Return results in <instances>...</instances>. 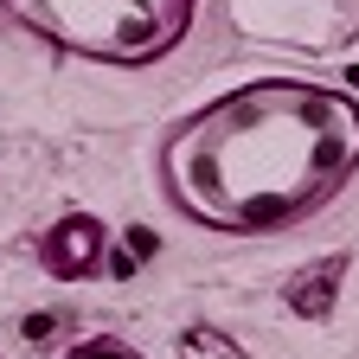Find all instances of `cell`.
<instances>
[{"instance_id":"cell-5","label":"cell","mask_w":359,"mask_h":359,"mask_svg":"<svg viewBox=\"0 0 359 359\" xmlns=\"http://www.w3.org/2000/svg\"><path fill=\"white\" fill-rule=\"evenodd\" d=\"M187 353H193V359H238V346H224L218 334H193V340H187Z\"/></svg>"},{"instance_id":"cell-4","label":"cell","mask_w":359,"mask_h":359,"mask_svg":"<svg viewBox=\"0 0 359 359\" xmlns=\"http://www.w3.org/2000/svg\"><path fill=\"white\" fill-rule=\"evenodd\" d=\"M58 359H148V353H142V346H128L122 334H90V340L65 346Z\"/></svg>"},{"instance_id":"cell-1","label":"cell","mask_w":359,"mask_h":359,"mask_svg":"<svg viewBox=\"0 0 359 359\" xmlns=\"http://www.w3.org/2000/svg\"><path fill=\"white\" fill-rule=\"evenodd\" d=\"M359 173V97L314 77H250L180 116L161 148V199L218 238H276L327 212Z\"/></svg>"},{"instance_id":"cell-2","label":"cell","mask_w":359,"mask_h":359,"mask_svg":"<svg viewBox=\"0 0 359 359\" xmlns=\"http://www.w3.org/2000/svg\"><path fill=\"white\" fill-rule=\"evenodd\" d=\"M199 0H0V20L65 58L142 71L180 52Z\"/></svg>"},{"instance_id":"cell-3","label":"cell","mask_w":359,"mask_h":359,"mask_svg":"<svg viewBox=\"0 0 359 359\" xmlns=\"http://www.w3.org/2000/svg\"><path fill=\"white\" fill-rule=\"evenodd\" d=\"M109 257V224L97 212H65L52 231L39 238V263L52 269L58 283H83V276H97Z\"/></svg>"}]
</instances>
